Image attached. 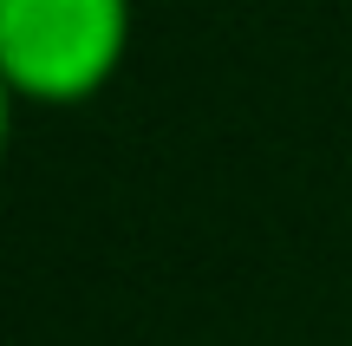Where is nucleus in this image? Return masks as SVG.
<instances>
[{
    "mask_svg": "<svg viewBox=\"0 0 352 346\" xmlns=\"http://www.w3.org/2000/svg\"><path fill=\"white\" fill-rule=\"evenodd\" d=\"M131 52V0H0V78L20 105H85Z\"/></svg>",
    "mask_w": 352,
    "mask_h": 346,
    "instance_id": "1",
    "label": "nucleus"
},
{
    "mask_svg": "<svg viewBox=\"0 0 352 346\" xmlns=\"http://www.w3.org/2000/svg\"><path fill=\"white\" fill-rule=\"evenodd\" d=\"M13 91H7V78H0V164H7V144H13Z\"/></svg>",
    "mask_w": 352,
    "mask_h": 346,
    "instance_id": "2",
    "label": "nucleus"
}]
</instances>
